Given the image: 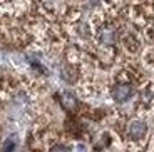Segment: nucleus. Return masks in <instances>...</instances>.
Wrapping results in <instances>:
<instances>
[{
  "label": "nucleus",
  "instance_id": "obj_4",
  "mask_svg": "<svg viewBox=\"0 0 154 152\" xmlns=\"http://www.w3.org/2000/svg\"><path fill=\"white\" fill-rule=\"evenodd\" d=\"M59 102H60V107L66 112H75L77 109V99H75V95L72 94V92L69 90H64L60 95H59Z\"/></svg>",
  "mask_w": 154,
  "mask_h": 152
},
{
  "label": "nucleus",
  "instance_id": "obj_2",
  "mask_svg": "<svg viewBox=\"0 0 154 152\" xmlns=\"http://www.w3.org/2000/svg\"><path fill=\"white\" fill-rule=\"evenodd\" d=\"M134 95V85L129 80H119L111 87V97L114 102L124 104Z\"/></svg>",
  "mask_w": 154,
  "mask_h": 152
},
{
  "label": "nucleus",
  "instance_id": "obj_3",
  "mask_svg": "<svg viewBox=\"0 0 154 152\" xmlns=\"http://www.w3.org/2000/svg\"><path fill=\"white\" fill-rule=\"evenodd\" d=\"M147 135V124L143 119H131L126 124V137L132 142L144 141Z\"/></svg>",
  "mask_w": 154,
  "mask_h": 152
},
{
  "label": "nucleus",
  "instance_id": "obj_1",
  "mask_svg": "<svg viewBox=\"0 0 154 152\" xmlns=\"http://www.w3.org/2000/svg\"><path fill=\"white\" fill-rule=\"evenodd\" d=\"M94 37H96L97 45L102 49H114L122 40L119 25L111 22V20H104V22L97 23L96 30H94Z\"/></svg>",
  "mask_w": 154,
  "mask_h": 152
}]
</instances>
